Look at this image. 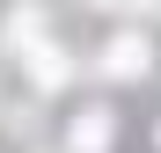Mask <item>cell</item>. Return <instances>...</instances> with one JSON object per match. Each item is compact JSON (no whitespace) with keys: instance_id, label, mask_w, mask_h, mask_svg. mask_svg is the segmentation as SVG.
<instances>
[{"instance_id":"obj_1","label":"cell","mask_w":161,"mask_h":153,"mask_svg":"<svg viewBox=\"0 0 161 153\" xmlns=\"http://www.w3.org/2000/svg\"><path fill=\"white\" fill-rule=\"evenodd\" d=\"M103 146H110V117H103V110H88V117L73 124V153H103Z\"/></svg>"},{"instance_id":"obj_2","label":"cell","mask_w":161,"mask_h":153,"mask_svg":"<svg viewBox=\"0 0 161 153\" xmlns=\"http://www.w3.org/2000/svg\"><path fill=\"white\" fill-rule=\"evenodd\" d=\"M110 73H147V44L139 37H117L110 44Z\"/></svg>"},{"instance_id":"obj_3","label":"cell","mask_w":161,"mask_h":153,"mask_svg":"<svg viewBox=\"0 0 161 153\" xmlns=\"http://www.w3.org/2000/svg\"><path fill=\"white\" fill-rule=\"evenodd\" d=\"M37 80H44V88L66 80V59H59V51H37Z\"/></svg>"}]
</instances>
